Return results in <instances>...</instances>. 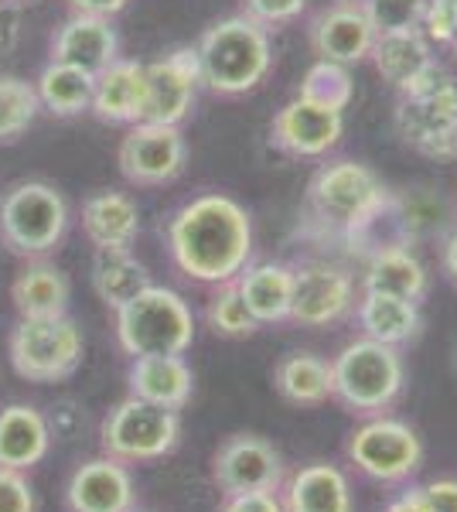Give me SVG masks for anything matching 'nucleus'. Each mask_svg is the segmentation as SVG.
<instances>
[{"instance_id": "nucleus-1", "label": "nucleus", "mask_w": 457, "mask_h": 512, "mask_svg": "<svg viewBox=\"0 0 457 512\" xmlns=\"http://www.w3.org/2000/svg\"><path fill=\"white\" fill-rule=\"evenodd\" d=\"M164 243L178 274L195 284H229L253 263V216L226 192H202L171 212Z\"/></svg>"}, {"instance_id": "nucleus-2", "label": "nucleus", "mask_w": 457, "mask_h": 512, "mask_svg": "<svg viewBox=\"0 0 457 512\" xmlns=\"http://www.w3.org/2000/svg\"><path fill=\"white\" fill-rule=\"evenodd\" d=\"M195 55L198 69H202V89L222 99H236L260 89L273 69L270 31L246 18L243 11L212 21L198 38Z\"/></svg>"}, {"instance_id": "nucleus-3", "label": "nucleus", "mask_w": 457, "mask_h": 512, "mask_svg": "<svg viewBox=\"0 0 457 512\" xmlns=\"http://www.w3.org/2000/svg\"><path fill=\"white\" fill-rule=\"evenodd\" d=\"M69 202L52 181L21 178L0 192V246L21 260L55 253L69 233Z\"/></svg>"}, {"instance_id": "nucleus-4", "label": "nucleus", "mask_w": 457, "mask_h": 512, "mask_svg": "<svg viewBox=\"0 0 457 512\" xmlns=\"http://www.w3.org/2000/svg\"><path fill=\"white\" fill-rule=\"evenodd\" d=\"M393 123L403 144L420 158L457 161V79L437 62L400 93Z\"/></svg>"}, {"instance_id": "nucleus-5", "label": "nucleus", "mask_w": 457, "mask_h": 512, "mask_svg": "<svg viewBox=\"0 0 457 512\" xmlns=\"http://www.w3.org/2000/svg\"><path fill=\"white\" fill-rule=\"evenodd\" d=\"M335 400L359 417H379L400 400L406 383V366L396 345L376 338H355L331 359Z\"/></svg>"}, {"instance_id": "nucleus-6", "label": "nucleus", "mask_w": 457, "mask_h": 512, "mask_svg": "<svg viewBox=\"0 0 457 512\" xmlns=\"http://www.w3.org/2000/svg\"><path fill=\"white\" fill-rule=\"evenodd\" d=\"M116 315V342L137 355H185L195 345V311L171 287L151 284Z\"/></svg>"}, {"instance_id": "nucleus-7", "label": "nucleus", "mask_w": 457, "mask_h": 512, "mask_svg": "<svg viewBox=\"0 0 457 512\" xmlns=\"http://www.w3.org/2000/svg\"><path fill=\"white\" fill-rule=\"evenodd\" d=\"M389 188L369 164L355 158H331L318 164L307 181V219L324 236L342 239L355 222H362L386 198Z\"/></svg>"}, {"instance_id": "nucleus-8", "label": "nucleus", "mask_w": 457, "mask_h": 512, "mask_svg": "<svg viewBox=\"0 0 457 512\" xmlns=\"http://www.w3.org/2000/svg\"><path fill=\"white\" fill-rule=\"evenodd\" d=\"M86 338L69 315L62 318H18L7 338L14 373L28 383H62L79 369Z\"/></svg>"}, {"instance_id": "nucleus-9", "label": "nucleus", "mask_w": 457, "mask_h": 512, "mask_svg": "<svg viewBox=\"0 0 457 512\" xmlns=\"http://www.w3.org/2000/svg\"><path fill=\"white\" fill-rule=\"evenodd\" d=\"M181 441V417L178 410H164L154 403L127 396L99 427V444L103 454L123 461V465H144V461L168 458Z\"/></svg>"}, {"instance_id": "nucleus-10", "label": "nucleus", "mask_w": 457, "mask_h": 512, "mask_svg": "<svg viewBox=\"0 0 457 512\" xmlns=\"http://www.w3.org/2000/svg\"><path fill=\"white\" fill-rule=\"evenodd\" d=\"M345 454L362 475L376 478V482H406L423 465V441L410 424L379 414L355 427Z\"/></svg>"}, {"instance_id": "nucleus-11", "label": "nucleus", "mask_w": 457, "mask_h": 512, "mask_svg": "<svg viewBox=\"0 0 457 512\" xmlns=\"http://www.w3.org/2000/svg\"><path fill=\"white\" fill-rule=\"evenodd\" d=\"M120 175L137 188H164L185 175L188 164V140L181 127L171 123H147L140 120L123 134L116 147Z\"/></svg>"}, {"instance_id": "nucleus-12", "label": "nucleus", "mask_w": 457, "mask_h": 512, "mask_svg": "<svg viewBox=\"0 0 457 512\" xmlns=\"http://www.w3.org/2000/svg\"><path fill=\"white\" fill-rule=\"evenodd\" d=\"M202 69H198L195 45L171 48L168 55L144 62V117L147 123H171L181 127L198 103Z\"/></svg>"}, {"instance_id": "nucleus-13", "label": "nucleus", "mask_w": 457, "mask_h": 512, "mask_svg": "<svg viewBox=\"0 0 457 512\" xmlns=\"http://www.w3.org/2000/svg\"><path fill=\"white\" fill-rule=\"evenodd\" d=\"M284 478V458L260 434H229L212 454V482L222 495L277 492Z\"/></svg>"}, {"instance_id": "nucleus-14", "label": "nucleus", "mask_w": 457, "mask_h": 512, "mask_svg": "<svg viewBox=\"0 0 457 512\" xmlns=\"http://www.w3.org/2000/svg\"><path fill=\"white\" fill-rule=\"evenodd\" d=\"M355 311V277L331 260L294 263L290 321L301 328H328Z\"/></svg>"}, {"instance_id": "nucleus-15", "label": "nucleus", "mask_w": 457, "mask_h": 512, "mask_svg": "<svg viewBox=\"0 0 457 512\" xmlns=\"http://www.w3.org/2000/svg\"><path fill=\"white\" fill-rule=\"evenodd\" d=\"M345 134V113L294 96L270 120V144L297 161L328 158Z\"/></svg>"}, {"instance_id": "nucleus-16", "label": "nucleus", "mask_w": 457, "mask_h": 512, "mask_svg": "<svg viewBox=\"0 0 457 512\" xmlns=\"http://www.w3.org/2000/svg\"><path fill=\"white\" fill-rule=\"evenodd\" d=\"M307 41H311V52L318 59L352 69V65L369 62L372 45H376V28H372L362 0H335L307 21Z\"/></svg>"}, {"instance_id": "nucleus-17", "label": "nucleus", "mask_w": 457, "mask_h": 512, "mask_svg": "<svg viewBox=\"0 0 457 512\" xmlns=\"http://www.w3.org/2000/svg\"><path fill=\"white\" fill-rule=\"evenodd\" d=\"M48 59L76 65V69L99 76L120 59V35L110 18L96 14H69L48 38Z\"/></svg>"}, {"instance_id": "nucleus-18", "label": "nucleus", "mask_w": 457, "mask_h": 512, "mask_svg": "<svg viewBox=\"0 0 457 512\" xmlns=\"http://www.w3.org/2000/svg\"><path fill=\"white\" fill-rule=\"evenodd\" d=\"M134 499V475L110 454L82 461L65 485L69 512H134Z\"/></svg>"}, {"instance_id": "nucleus-19", "label": "nucleus", "mask_w": 457, "mask_h": 512, "mask_svg": "<svg viewBox=\"0 0 457 512\" xmlns=\"http://www.w3.org/2000/svg\"><path fill=\"white\" fill-rule=\"evenodd\" d=\"M393 212L396 226H400L403 243L410 246H427V243H444L454 233L457 212L440 188L434 185H410V188H393Z\"/></svg>"}, {"instance_id": "nucleus-20", "label": "nucleus", "mask_w": 457, "mask_h": 512, "mask_svg": "<svg viewBox=\"0 0 457 512\" xmlns=\"http://www.w3.org/2000/svg\"><path fill=\"white\" fill-rule=\"evenodd\" d=\"M130 396L164 410H185L195 393V373L185 355H137L127 369Z\"/></svg>"}, {"instance_id": "nucleus-21", "label": "nucleus", "mask_w": 457, "mask_h": 512, "mask_svg": "<svg viewBox=\"0 0 457 512\" xmlns=\"http://www.w3.org/2000/svg\"><path fill=\"white\" fill-rule=\"evenodd\" d=\"M82 236L93 243V250H130L140 236V209L127 192H103L89 195L79 212Z\"/></svg>"}, {"instance_id": "nucleus-22", "label": "nucleus", "mask_w": 457, "mask_h": 512, "mask_svg": "<svg viewBox=\"0 0 457 512\" xmlns=\"http://www.w3.org/2000/svg\"><path fill=\"white\" fill-rule=\"evenodd\" d=\"M11 301L18 318H62L72 304V280L48 256L24 260L21 274L11 280Z\"/></svg>"}, {"instance_id": "nucleus-23", "label": "nucleus", "mask_w": 457, "mask_h": 512, "mask_svg": "<svg viewBox=\"0 0 457 512\" xmlns=\"http://www.w3.org/2000/svg\"><path fill=\"white\" fill-rule=\"evenodd\" d=\"M89 113L99 123L134 127L144 117V62L116 59L93 82V106Z\"/></svg>"}, {"instance_id": "nucleus-24", "label": "nucleus", "mask_w": 457, "mask_h": 512, "mask_svg": "<svg viewBox=\"0 0 457 512\" xmlns=\"http://www.w3.org/2000/svg\"><path fill=\"white\" fill-rule=\"evenodd\" d=\"M284 512H352V485L331 461H311L284 478Z\"/></svg>"}, {"instance_id": "nucleus-25", "label": "nucleus", "mask_w": 457, "mask_h": 512, "mask_svg": "<svg viewBox=\"0 0 457 512\" xmlns=\"http://www.w3.org/2000/svg\"><path fill=\"white\" fill-rule=\"evenodd\" d=\"M236 287L243 294L249 315L263 325H284L290 321V304H294V263L263 260L249 263L236 277Z\"/></svg>"}, {"instance_id": "nucleus-26", "label": "nucleus", "mask_w": 457, "mask_h": 512, "mask_svg": "<svg viewBox=\"0 0 457 512\" xmlns=\"http://www.w3.org/2000/svg\"><path fill=\"white\" fill-rule=\"evenodd\" d=\"M52 451V431L31 403H7L0 410V468L28 472Z\"/></svg>"}, {"instance_id": "nucleus-27", "label": "nucleus", "mask_w": 457, "mask_h": 512, "mask_svg": "<svg viewBox=\"0 0 457 512\" xmlns=\"http://www.w3.org/2000/svg\"><path fill=\"white\" fill-rule=\"evenodd\" d=\"M369 62L376 65L379 79L389 82L396 93L410 89L413 82L427 76L437 65L434 45L423 38V31H389V35H376Z\"/></svg>"}, {"instance_id": "nucleus-28", "label": "nucleus", "mask_w": 457, "mask_h": 512, "mask_svg": "<svg viewBox=\"0 0 457 512\" xmlns=\"http://www.w3.org/2000/svg\"><path fill=\"white\" fill-rule=\"evenodd\" d=\"M355 318L365 338H376L382 345H410L420 335L423 315L420 301H406L396 294H379V291H362L359 304H355Z\"/></svg>"}, {"instance_id": "nucleus-29", "label": "nucleus", "mask_w": 457, "mask_h": 512, "mask_svg": "<svg viewBox=\"0 0 457 512\" xmlns=\"http://www.w3.org/2000/svg\"><path fill=\"white\" fill-rule=\"evenodd\" d=\"M273 386L294 407H321L335 400V376L331 362L314 352H290L273 369Z\"/></svg>"}, {"instance_id": "nucleus-30", "label": "nucleus", "mask_w": 457, "mask_h": 512, "mask_svg": "<svg viewBox=\"0 0 457 512\" xmlns=\"http://www.w3.org/2000/svg\"><path fill=\"white\" fill-rule=\"evenodd\" d=\"M89 280H93V291L103 301V308L110 311H120L123 304H130L140 291L154 284L151 270L130 250H96Z\"/></svg>"}, {"instance_id": "nucleus-31", "label": "nucleus", "mask_w": 457, "mask_h": 512, "mask_svg": "<svg viewBox=\"0 0 457 512\" xmlns=\"http://www.w3.org/2000/svg\"><path fill=\"white\" fill-rule=\"evenodd\" d=\"M362 274V291H379V294H396L406 301H423L427 297V267L420 263V256L406 246H393V250L372 253Z\"/></svg>"}, {"instance_id": "nucleus-32", "label": "nucleus", "mask_w": 457, "mask_h": 512, "mask_svg": "<svg viewBox=\"0 0 457 512\" xmlns=\"http://www.w3.org/2000/svg\"><path fill=\"white\" fill-rule=\"evenodd\" d=\"M93 82H96V76L76 69V65L48 59V65L35 79L41 110L52 113L58 120L82 117V113H89V106H93Z\"/></svg>"}, {"instance_id": "nucleus-33", "label": "nucleus", "mask_w": 457, "mask_h": 512, "mask_svg": "<svg viewBox=\"0 0 457 512\" xmlns=\"http://www.w3.org/2000/svg\"><path fill=\"white\" fill-rule=\"evenodd\" d=\"M41 113V99L31 79L0 72V147L18 144Z\"/></svg>"}, {"instance_id": "nucleus-34", "label": "nucleus", "mask_w": 457, "mask_h": 512, "mask_svg": "<svg viewBox=\"0 0 457 512\" xmlns=\"http://www.w3.org/2000/svg\"><path fill=\"white\" fill-rule=\"evenodd\" d=\"M297 96L307 99V103H318V106H328V110L345 113L355 99L352 69H348V65H338V62H328V59H318L304 72Z\"/></svg>"}, {"instance_id": "nucleus-35", "label": "nucleus", "mask_w": 457, "mask_h": 512, "mask_svg": "<svg viewBox=\"0 0 457 512\" xmlns=\"http://www.w3.org/2000/svg\"><path fill=\"white\" fill-rule=\"evenodd\" d=\"M205 321H209L212 332L222 335V338H249V335L260 332V321L249 315L236 280L215 287L209 304H205Z\"/></svg>"}, {"instance_id": "nucleus-36", "label": "nucleus", "mask_w": 457, "mask_h": 512, "mask_svg": "<svg viewBox=\"0 0 457 512\" xmlns=\"http://www.w3.org/2000/svg\"><path fill=\"white\" fill-rule=\"evenodd\" d=\"M376 35L389 31H417L427 11V0H362Z\"/></svg>"}, {"instance_id": "nucleus-37", "label": "nucleus", "mask_w": 457, "mask_h": 512, "mask_svg": "<svg viewBox=\"0 0 457 512\" xmlns=\"http://www.w3.org/2000/svg\"><path fill=\"white\" fill-rule=\"evenodd\" d=\"M307 11V0H243V14L263 28H284V24L301 21Z\"/></svg>"}, {"instance_id": "nucleus-38", "label": "nucleus", "mask_w": 457, "mask_h": 512, "mask_svg": "<svg viewBox=\"0 0 457 512\" xmlns=\"http://www.w3.org/2000/svg\"><path fill=\"white\" fill-rule=\"evenodd\" d=\"M38 499L28 475L14 468H0V512H35Z\"/></svg>"}, {"instance_id": "nucleus-39", "label": "nucleus", "mask_w": 457, "mask_h": 512, "mask_svg": "<svg viewBox=\"0 0 457 512\" xmlns=\"http://www.w3.org/2000/svg\"><path fill=\"white\" fill-rule=\"evenodd\" d=\"M420 31L430 45H454L457 38V11L447 7L444 0H427V11H423V21H420Z\"/></svg>"}, {"instance_id": "nucleus-40", "label": "nucleus", "mask_w": 457, "mask_h": 512, "mask_svg": "<svg viewBox=\"0 0 457 512\" xmlns=\"http://www.w3.org/2000/svg\"><path fill=\"white\" fill-rule=\"evenodd\" d=\"M24 38V4L18 0H0V59L14 55Z\"/></svg>"}, {"instance_id": "nucleus-41", "label": "nucleus", "mask_w": 457, "mask_h": 512, "mask_svg": "<svg viewBox=\"0 0 457 512\" xmlns=\"http://www.w3.org/2000/svg\"><path fill=\"white\" fill-rule=\"evenodd\" d=\"M222 512H284V506H280L277 492H239L226 495Z\"/></svg>"}, {"instance_id": "nucleus-42", "label": "nucleus", "mask_w": 457, "mask_h": 512, "mask_svg": "<svg viewBox=\"0 0 457 512\" xmlns=\"http://www.w3.org/2000/svg\"><path fill=\"white\" fill-rule=\"evenodd\" d=\"M423 499L427 512H457V478H437L423 485Z\"/></svg>"}, {"instance_id": "nucleus-43", "label": "nucleus", "mask_w": 457, "mask_h": 512, "mask_svg": "<svg viewBox=\"0 0 457 512\" xmlns=\"http://www.w3.org/2000/svg\"><path fill=\"white\" fill-rule=\"evenodd\" d=\"M72 14H96V18H116L127 11L130 0H65Z\"/></svg>"}, {"instance_id": "nucleus-44", "label": "nucleus", "mask_w": 457, "mask_h": 512, "mask_svg": "<svg viewBox=\"0 0 457 512\" xmlns=\"http://www.w3.org/2000/svg\"><path fill=\"white\" fill-rule=\"evenodd\" d=\"M382 512H427V499H423V485H413L403 495H396Z\"/></svg>"}, {"instance_id": "nucleus-45", "label": "nucleus", "mask_w": 457, "mask_h": 512, "mask_svg": "<svg viewBox=\"0 0 457 512\" xmlns=\"http://www.w3.org/2000/svg\"><path fill=\"white\" fill-rule=\"evenodd\" d=\"M440 267H444L447 280L457 284V229L444 239V243H440Z\"/></svg>"}, {"instance_id": "nucleus-46", "label": "nucleus", "mask_w": 457, "mask_h": 512, "mask_svg": "<svg viewBox=\"0 0 457 512\" xmlns=\"http://www.w3.org/2000/svg\"><path fill=\"white\" fill-rule=\"evenodd\" d=\"M451 55H454V65H457V38H454V45H451Z\"/></svg>"}, {"instance_id": "nucleus-47", "label": "nucleus", "mask_w": 457, "mask_h": 512, "mask_svg": "<svg viewBox=\"0 0 457 512\" xmlns=\"http://www.w3.org/2000/svg\"><path fill=\"white\" fill-rule=\"evenodd\" d=\"M444 4H447V7H454V11H457V0H444Z\"/></svg>"}, {"instance_id": "nucleus-48", "label": "nucleus", "mask_w": 457, "mask_h": 512, "mask_svg": "<svg viewBox=\"0 0 457 512\" xmlns=\"http://www.w3.org/2000/svg\"><path fill=\"white\" fill-rule=\"evenodd\" d=\"M454 369H457V338H454Z\"/></svg>"}, {"instance_id": "nucleus-49", "label": "nucleus", "mask_w": 457, "mask_h": 512, "mask_svg": "<svg viewBox=\"0 0 457 512\" xmlns=\"http://www.w3.org/2000/svg\"><path fill=\"white\" fill-rule=\"evenodd\" d=\"M18 4H28V0H18Z\"/></svg>"}]
</instances>
